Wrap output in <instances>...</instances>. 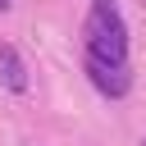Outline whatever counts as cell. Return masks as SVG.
<instances>
[{
	"label": "cell",
	"instance_id": "cell-1",
	"mask_svg": "<svg viewBox=\"0 0 146 146\" xmlns=\"http://www.w3.org/2000/svg\"><path fill=\"white\" fill-rule=\"evenodd\" d=\"M87 50L91 55H105V59H128V23L123 14L114 9V0H91V14H87Z\"/></svg>",
	"mask_w": 146,
	"mask_h": 146
},
{
	"label": "cell",
	"instance_id": "cell-2",
	"mask_svg": "<svg viewBox=\"0 0 146 146\" xmlns=\"http://www.w3.org/2000/svg\"><path fill=\"white\" fill-rule=\"evenodd\" d=\"M82 68H87L91 87H96L100 96H110V100H119V96H128V91H132V73H128V59H105V55H91V50H87Z\"/></svg>",
	"mask_w": 146,
	"mask_h": 146
},
{
	"label": "cell",
	"instance_id": "cell-3",
	"mask_svg": "<svg viewBox=\"0 0 146 146\" xmlns=\"http://www.w3.org/2000/svg\"><path fill=\"white\" fill-rule=\"evenodd\" d=\"M0 82L9 91H23L27 87V68H23V55L14 46H0Z\"/></svg>",
	"mask_w": 146,
	"mask_h": 146
},
{
	"label": "cell",
	"instance_id": "cell-4",
	"mask_svg": "<svg viewBox=\"0 0 146 146\" xmlns=\"http://www.w3.org/2000/svg\"><path fill=\"white\" fill-rule=\"evenodd\" d=\"M5 9H9V0H0V14H5Z\"/></svg>",
	"mask_w": 146,
	"mask_h": 146
},
{
	"label": "cell",
	"instance_id": "cell-5",
	"mask_svg": "<svg viewBox=\"0 0 146 146\" xmlns=\"http://www.w3.org/2000/svg\"><path fill=\"white\" fill-rule=\"evenodd\" d=\"M141 146H146V141H141Z\"/></svg>",
	"mask_w": 146,
	"mask_h": 146
}]
</instances>
